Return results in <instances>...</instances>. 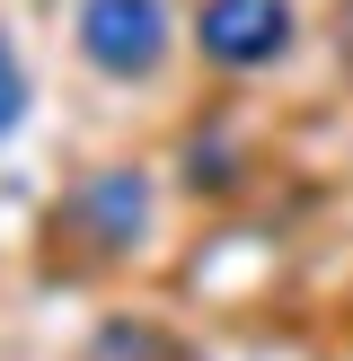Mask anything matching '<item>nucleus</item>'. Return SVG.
Masks as SVG:
<instances>
[{
    "instance_id": "1",
    "label": "nucleus",
    "mask_w": 353,
    "mask_h": 361,
    "mask_svg": "<svg viewBox=\"0 0 353 361\" xmlns=\"http://www.w3.org/2000/svg\"><path fill=\"white\" fill-rule=\"evenodd\" d=\"M80 53L106 80H150L168 53V9L159 0H80Z\"/></svg>"
},
{
    "instance_id": "2",
    "label": "nucleus",
    "mask_w": 353,
    "mask_h": 361,
    "mask_svg": "<svg viewBox=\"0 0 353 361\" xmlns=\"http://www.w3.org/2000/svg\"><path fill=\"white\" fill-rule=\"evenodd\" d=\"M194 44L212 71H265L292 44V0H203L194 9Z\"/></svg>"
},
{
    "instance_id": "3",
    "label": "nucleus",
    "mask_w": 353,
    "mask_h": 361,
    "mask_svg": "<svg viewBox=\"0 0 353 361\" xmlns=\"http://www.w3.org/2000/svg\"><path fill=\"white\" fill-rule=\"evenodd\" d=\"M80 221H88V238H97V247H133L141 221H150V185H141L133 168L88 176V185H80Z\"/></svg>"
},
{
    "instance_id": "4",
    "label": "nucleus",
    "mask_w": 353,
    "mask_h": 361,
    "mask_svg": "<svg viewBox=\"0 0 353 361\" xmlns=\"http://www.w3.org/2000/svg\"><path fill=\"white\" fill-rule=\"evenodd\" d=\"M18 115H27V62H18L9 35H0V141L18 133Z\"/></svg>"
}]
</instances>
